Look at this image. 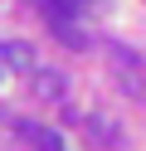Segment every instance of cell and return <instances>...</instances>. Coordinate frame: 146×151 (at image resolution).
I'll list each match as a JSON object with an SVG mask.
<instances>
[{"instance_id": "obj_2", "label": "cell", "mask_w": 146, "mask_h": 151, "mask_svg": "<svg viewBox=\"0 0 146 151\" xmlns=\"http://www.w3.org/2000/svg\"><path fill=\"white\" fill-rule=\"evenodd\" d=\"M0 59H5L15 73H34V49H29V44H19V39L0 44Z\"/></svg>"}, {"instance_id": "obj_3", "label": "cell", "mask_w": 146, "mask_h": 151, "mask_svg": "<svg viewBox=\"0 0 146 151\" xmlns=\"http://www.w3.org/2000/svg\"><path fill=\"white\" fill-rule=\"evenodd\" d=\"M29 78H34V88L44 93V98H68V83L58 78V73H49V68H34Z\"/></svg>"}, {"instance_id": "obj_1", "label": "cell", "mask_w": 146, "mask_h": 151, "mask_svg": "<svg viewBox=\"0 0 146 151\" xmlns=\"http://www.w3.org/2000/svg\"><path fill=\"white\" fill-rule=\"evenodd\" d=\"M19 137L29 141V151H63V137L49 127H39V122H19Z\"/></svg>"}, {"instance_id": "obj_4", "label": "cell", "mask_w": 146, "mask_h": 151, "mask_svg": "<svg viewBox=\"0 0 146 151\" xmlns=\"http://www.w3.org/2000/svg\"><path fill=\"white\" fill-rule=\"evenodd\" d=\"M0 78H5V59H0Z\"/></svg>"}]
</instances>
